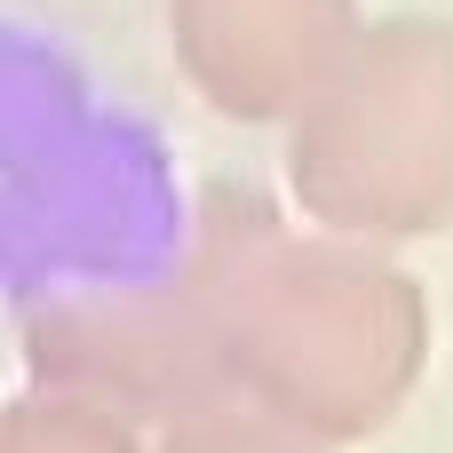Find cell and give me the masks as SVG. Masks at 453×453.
Wrapping results in <instances>:
<instances>
[{
	"instance_id": "1",
	"label": "cell",
	"mask_w": 453,
	"mask_h": 453,
	"mask_svg": "<svg viewBox=\"0 0 453 453\" xmlns=\"http://www.w3.org/2000/svg\"><path fill=\"white\" fill-rule=\"evenodd\" d=\"M223 366L231 398L271 422L319 446H358L390 430L430 374L422 279L374 239H303L263 215L223 295Z\"/></svg>"
},
{
	"instance_id": "2",
	"label": "cell",
	"mask_w": 453,
	"mask_h": 453,
	"mask_svg": "<svg viewBox=\"0 0 453 453\" xmlns=\"http://www.w3.org/2000/svg\"><path fill=\"white\" fill-rule=\"evenodd\" d=\"M287 191L319 231L406 247L453 223V16H374L287 119Z\"/></svg>"
},
{
	"instance_id": "3",
	"label": "cell",
	"mask_w": 453,
	"mask_h": 453,
	"mask_svg": "<svg viewBox=\"0 0 453 453\" xmlns=\"http://www.w3.org/2000/svg\"><path fill=\"white\" fill-rule=\"evenodd\" d=\"M263 199L255 191H215L199 207L191 247L135 287H96V295H64L24 326V358L32 382L48 390H80L111 414H127L135 430H167L215 398H231V366H223V295L231 271L247 255V239L263 231Z\"/></svg>"
},
{
	"instance_id": "4",
	"label": "cell",
	"mask_w": 453,
	"mask_h": 453,
	"mask_svg": "<svg viewBox=\"0 0 453 453\" xmlns=\"http://www.w3.org/2000/svg\"><path fill=\"white\" fill-rule=\"evenodd\" d=\"M358 24V0H167V40L191 96L239 127H287Z\"/></svg>"
},
{
	"instance_id": "5",
	"label": "cell",
	"mask_w": 453,
	"mask_h": 453,
	"mask_svg": "<svg viewBox=\"0 0 453 453\" xmlns=\"http://www.w3.org/2000/svg\"><path fill=\"white\" fill-rule=\"evenodd\" d=\"M0 453H143V430L80 390H32L0 406Z\"/></svg>"
},
{
	"instance_id": "6",
	"label": "cell",
	"mask_w": 453,
	"mask_h": 453,
	"mask_svg": "<svg viewBox=\"0 0 453 453\" xmlns=\"http://www.w3.org/2000/svg\"><path fill=\"white\" fill-rule=\"evenodd\" d=\"M151 453H334V446H319V438H303V430L271 422V414H263V406H247V398H215V406H199V414L167 422Z\"/></svg>"
}]
</instances>
